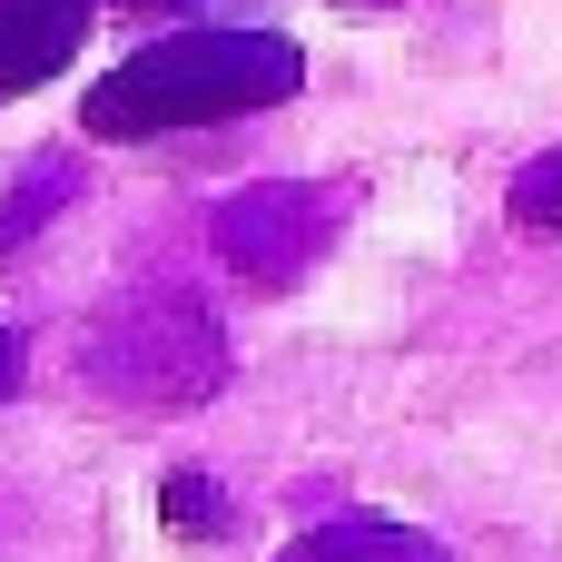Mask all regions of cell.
Segmentation results:
<instances>
[{
    "label": "cell",
    "mask_w": 562,
    "mask_h": 562,
    "mask_svg": "<svg viewBox=\"0 0 562 562\" xmlns=\"http://www.w3.org/2000/svg\"><path fill=\"white\" fill-rule=\"evenodd\" d=\"M89 10H99V0H0V99L49 89V79L79 59Z\"/></svg>",
    "instance_id": "cell-2"
},
{
    "label": "cell",
    "mask_w": 562,
    "mask_h": 562,
    "mask_svg": "<svg viewBox=\"0 0 562 562\" xmlns=\"http://www.w3.org/2000/svg\"><path fill=\"white\" fill-rule=\"evenodd\" d=\"M286 562H435L415 533H366V524H346V533H306Z\"/></svg>",
    "instance_id": "cell-3"
},
{
    "label": "cell",
    "mask_w": 562,
    "mask_h": 562,
    "mask_svg": "<svg viewBox=\"0 0 562 562\" xmlns=\"http://www.w3.org/2000/svg\"><path fill=\"white\" fill-rule=\"evenodd\" d=\"M514 217H524L533 237H562V158H543V168L514 178Z\"/></svg>",
    "instance_id": "cell-4"
},
{
    "label": "cell",
    "mask_w": 562,
    "mask_h": 562,
    "mask_svg": "<svg viewBox=\"0 0 562 562\" xmlns=\"http://www.w3.org/2000/svg\"><path fill=\"white\" fill-rule=\"evenodd\" d=\"M20 366H30V356H20V336H10V326H0V395H10V385H20Z\"/></svg>",
    "instance_id": "cell-6"
},
{
    "label": "cell",
    "mask_w": 562,
    "mask_h": 562,
    "mask_svg": "<svg viewBox=\"0 0 562 562\" xmlns=\"http://www.w3.org/2000/svg\"><path fill=\"white\" fill-rule=\"evenodd\" d=\"M296 89H306V49L286 30H168L89 89V128L99 138H168V128H217V119L277 109Z\"/></svg>",
    "instance_id": "cell-1"
},
{
    "label": "cell",
    "mask_w": 562,
    "mask_h": 562,
    "mask_svg": "<svg viewBox=\"0 0 562 562\" xmlns=\"http://www.w3.org/2000/svg\"><path fill=\"white\" fill-rule=\"evenodd\" d=\"M168 524H198V533H217V494H207V484H168Z\"/></svg>",
    "instance_id": "cell-5"
},
{
    "label": "cell",
    "mask_w": 562,
    "mask_h": 562,
    "mask_svg": "<svg viewBox=\"0 0 562 562\" xmlns=\"http://www.w3.org/2000/svg\"><path fill=\"white\" fill-rule=\"evenodd\" d=\"M148 10H158V0H148Z\"/></svg>",
    "instance_id": "cell-7"
}]
</instances>
